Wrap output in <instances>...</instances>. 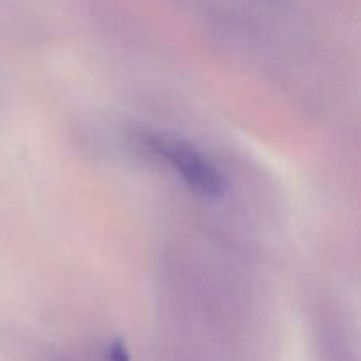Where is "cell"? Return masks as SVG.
<instances>
[{
    "mask_svg": "<svg viewBox=\"0 0 361 361\" xmlns=\"http://www.w3.org/2000/svg\"><path fill=\"white\" fill-rule=\"evenodd\" d=\"M136 143L145 154L169 164L197 196L221 200L228 190L224 175L185 140L162 133H140Z\"/></svg>",
    "mask_w": 361,
    "mask_h": 361,
    "instance_id": "1",
    "label": "cell"
}]
</instances>
